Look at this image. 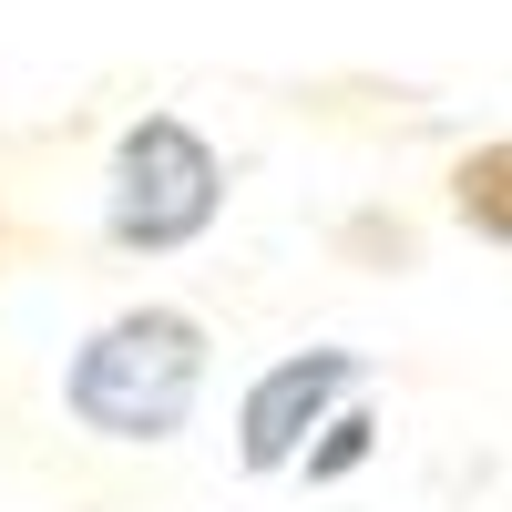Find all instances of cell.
<instances>
[{
    "label": "cell",
    "mask_w": 512,
    "mask_h": 512,
    "mask_svg": "<svg viewBox=\"0 0 512 512\" xmlns=\"http://www.w3.org/2000/svg\"><path fill=\"white\" fill-rule=\"evenodd\" d=\"M369 390V359L359 349H287L246 379V400H236V472L246 482H277L297 472V451L318 441V420L338 400H359Z\"/></svg>",
    "instance_id": "3"
},
{
    "label": "cell",
    "mask_w": 512,
    "mask_h": 512,
    "mask_svg": "<svg viewBox=\"0 0 512 512\" xmlns=\"http://www.w3.org/2000/svg\"><path fill=\"white\" fill-rule=\"evenodd\" d=\"M205 369H216L205 318L175 308V297H144V308H113L103 328H82V349L62 359V410H72V431H93V441L164 451L195 420Z\"/></svg>",
    "instance_id": "1"
},
{
    "label": "cell",
    "mask_w": 512,
    "mask_h": 512,
    "mask_svg": "<svg viewBox=\"0 0 512 512\" xmlns=\"http://www.w3.org/2000/svg\"><path fill=\"white\" fill-rule=\"evenodd\" d=\"M451 216L472 226V236H482L492 256L512 246V144H502V134H482L472 154L451 164Z\"/></svg>",
    "instance_id": "4"
},
{
    "label": "cell",
    "mask_w": 512,
    "mask_h": 512,
    "mask_svg": "<svg viewBox=\"0 0 512 512\" xmlns=\"http://www.w3.org/2000/svg\"><path fill=\"white\" fill-rule=\"evenodd\" d=\"M369 441H379V420H369L359 400H338V410L318 420V441L297 451V472H308V482H338V472H359V461H369Z\"/></svg>",
    "instance_id": "5"
},
{
    "label": "cell",
    "mask_w": 512,
    "mask_h": 512,
    "mask_svg": "<svg viewBox=\"0 0 512 512\" xmlns=\"http://www.w3.org/2000/svg\"><path fill=\"white\" fill-rule=\"evenodd\" d=\"M226 216V154L185 113H134L103 164V246L123 256H185Z\"/></svg>",
    "instance_id": "2"
}]
</instances>
